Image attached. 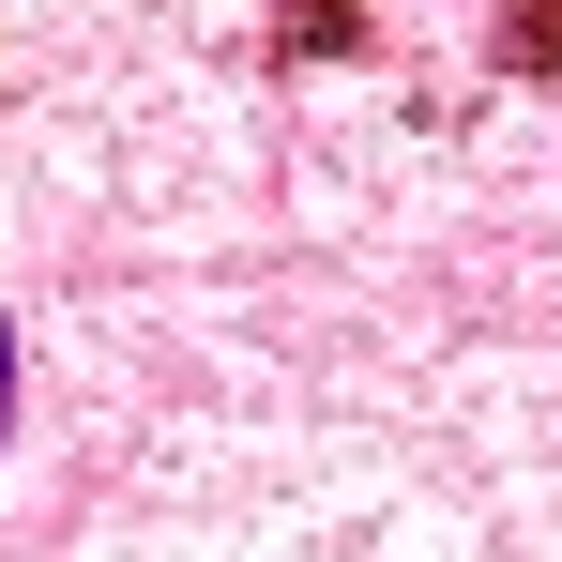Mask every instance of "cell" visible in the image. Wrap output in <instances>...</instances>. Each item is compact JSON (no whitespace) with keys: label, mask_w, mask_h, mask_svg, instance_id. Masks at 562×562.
Segmentation results:
<instances>
[{"label":"cell","mask_w":562,"mask_h":562,"mask_svg":"<svg viewBox=\"0 0 562 562\" xmlns=\"http://www.w3.org/2000/svg\"><path fill=\"white\" fill-rule=\"evenodd\" d=\"M0 426H15V319H0Z\"/></svg>","instance_id":"cell-1"}]
</instances>
